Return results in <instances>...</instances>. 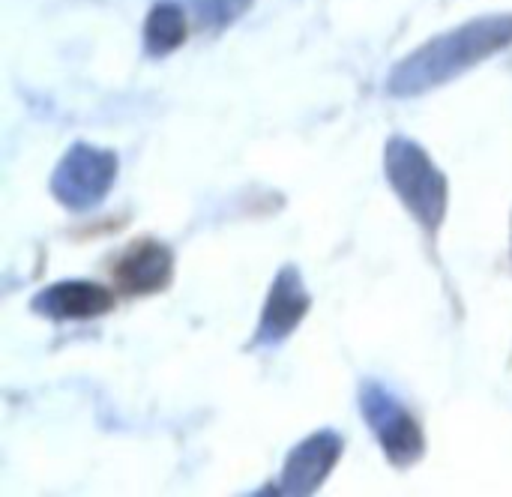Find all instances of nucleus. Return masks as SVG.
I'll use <instances>...</instances> for the list:
<instances>
[{"label":"nucleus","instance_id":"obj_9","mask_svg":"<svg viewBox=\"0 0 512 497\" xmlns=\"http://www.w3.org/2000/svg\"><path fill=\"white\" fill-rule=\"evenodd\" d=\"M186 33H189L186 12L177 3H171V0L153 3V9L147 12V21H144V48L150 57H165V54L177 51L186 42Z\"/></svg>","mask_w":512,"mask_h":497},{"label":"nucleus","instance_id":"obj_6","mask_svg":"<svg viewBox=\"0 0 512 497\" xmlns=\"http://www.w3.org/2000/svg\"><path fill=\"white\" fill-rule=\"evenodd\" d=\"M345 453V438L333 429H321L306 435L285 459L279 492L282 495H315L327 477L336 471Z\"/></svg>","mask_w":512,"mask_h":497},{"label":"nucleus","instance_id":"obj_4","mask_svg":"<svg viewBox=\"0 0 512 497\" xmlns=\"http://www.w3.org/2000/svg\"><path fill=\"white\" fill-rule=\"evenodd\" d=\"M360 411L378 447L396 468H411L426 456V435L414 414L378 381L360 387Z\"/></svg>","mask_w":512,"mask_h":497},{"label":"nucleus","instance_id":"obj_2","mask_svg":"<svg viewBox=\"0 0 512 497\" xmlns=\"http://www.w3.org/2000/svg\"><path fill=\"white\" fill-rule=\"evenodd\" d=\"M387 183L399 195L402 207L417 219L426 234H438L450 207V183L432 162L423 144L405 135H393L384 147Z\"/></svg>","mask_w":512,"mask_h":497},{"label":"nucleus","instance_id":"obj_3","mask_svg":"<svg viewBox=\"0 0 512 497\" xmlns=\"http://www.w3.org/2000/svg\"><path fill=\"white\" fill-rule=\"evenodd\" d=\"M114 180H117V156L105 147L75 141L54 165L48 186L60 207L72 213H84L108 198Z\"/></svg>","mask_w":512,"mask_h":497},{"label":"nucleus","instance_id":"obj_8","mask_svg":"<svg viewBox=\"0 0 512 497\" xmlns=\"http://www.w3.org/2000/svg\"><path fill=\"white\" fill-rule=\"evenodd\" d=\"M174 252L159 240H135L114 264V279L126 294L144 297L171 285Z\"/></svg>","mask_w":512,"mask_h":497},{"label":"nucleus","instance_id":"obj_7","mask_svg":"<svg viewBox=\"0 0 512 497\" xmlns=\"http://www.w3.org/2000/svg\"><path fill=\"white\" fill-rule=\"evenodd\" d=\"M30 309L48 321H93L114 309V294L87 279H63L42 288Z\"/></svg>","mask_w":512,"mask_h":497},{"label":"nucleus","instance_id":"obj_10","mask_svg":"<svg viewBox=\"0 0 512 497\" xmlns=\"http://www.w3.org/2000/svg\"><path fill=\"white\" fill-rule=\"evenodd\" d=\"M252 9V0H195V18L207 30H225Z\"/></svg>","mask_w":512,"mask_h":497},{"label":"nucleus","instance_id":"obj_5","mask_svg":"<svg viewBox=\"0 0 512 497\" xmlns=\"http://www.w3.org/2000/svg\"><path fill=\"white\" fill-rule=\"evenodd\" d=\"M312 306V294L300 276V270L294 264L282 267L270 285V294L264 300V309H261V318H258V327H255V336H252V345L255 348H273V345H282L306 318Z\"/></svg>","mask_w":512,"mask_h":497},{"label":"nucleus","instance_id":"obj_1","mask_svg":"<svg viewBox=\"0 0 512 497\" xmlns=\"http://www.w3.org/2000/svg\"><path fill=\"white\" fill-rule=\"evenodd\" d=\"M512 45V12L471 18L441 36H432L408 57H402L387 75V93L399 99L438 90L477 63L507 51Z\"/></svg>","mask_w":512,"mask_h":497}]
</instances>
